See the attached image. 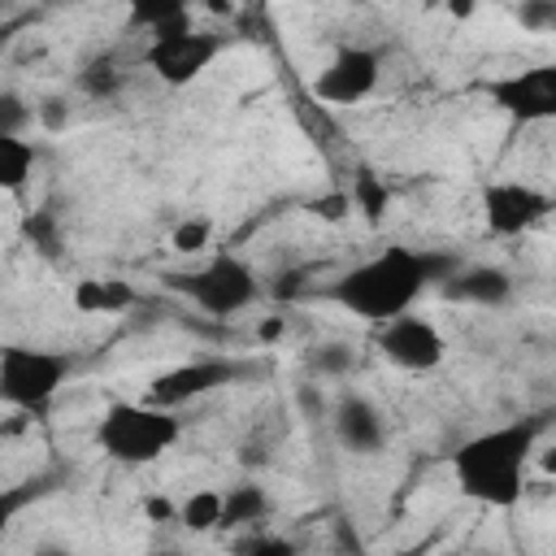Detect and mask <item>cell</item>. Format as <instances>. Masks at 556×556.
<instances>
[{"label": "cell", "mask_w": 556, "mask_h": 556, "mask_svg": "<svg viewBox=\"0 0 556 556\" xmlns=\"http://www.w3.org/2000/svg\"><path fill=\"white\" fill-rule=\"evenodd\" d=\"M456 269V256L434 252V248H408V243H387L369 261L352 265L343 278L330 282V300L348 308L361 321H391L404 317L430 287H439Z\"/></svg>", "instance_id": "cell-1"}, {"label": "cell", "mask_w": 556, "mask_h": 556, "mask_svg": "<svg viewBox=\"0 0 556 556\" xmlns=\"http://www.w3.org/2000/svg\"><path fill=\"white\" fill-rule=\"evenodd\" d=\"M539 430H543L539 417H521L465 439L452 452V478L460 495L482 508H513L526 491V469H530Z\"/></svg>", "instance_id": "cell-2"}, {"label": "cell", "mask_w": 556, "mask_h": 556, "mask_svg": "<svg viewBox=\"0 0 556 556\" xmlns=\"http://www.w3.org/2000/svg\"><path fill=\"white\" fill-rule=\"evenodd\" d=\"M182 439V417L169 408L135 404V400H113L96 417V447L117 460V465H152L161 460L174 443Z\"/></svg>", "instance_id": "cell-3"}, {"label": "cell", "mask_w": 556, "mask_h": 556, "mask_svg": "<svg viewBox=\"0 0 556 556\" xmlns=\"http://www.w3.org/2000/svg\"><path fill=\"white\" fill-rule=\"evenodd\" d=\"M70 369H74V361L65 352L9 343V348H0V400L22 413H43L56 400Z\"/></svg>", "instance_id": "cell-4"}, {"label": "cell", "mask_w": 556, "mask_h": 556, "mask_svg": "<svg viewBox=\"0 0 556 556\" xmlns=\"http://www.w3.org/2000/svg\"><path fill=\"white\" fill-rule=\"evenodd\" d=\"M169 287L182 291L195 308L213 313V317H230V313H243L261 300V278L256 269L235 256V252H217L208 265L191 269V274H169Z\"/></svg>", "instance_id": "cell-5"}, {"label": "cell", "mask_w": 556, "mask_h": 556, "mask_svg": "<svg viewBox=\"0 0 556 556\" xmlns=\"http://www.w3.org/2000/svg\"><path fill=\"white\" fill-rule=\"evenodd\" d=\"M486 96L517 126L547 122V117H556V65L552 61H539V65L513 70L504 78H491L486 83Z\"/></svg>", "instance_id": "cell-6"}, {"label": "cell", "mask_w": 556, "mask_h": 556, "mask_svg": "<svg viewBox=\"0 0 556 556\" xmlns=\"http://www.w3.org/2000/svg\"><path fill=\"white\" fill-rule=\"evenodd\" d=\"M547 213H552V195L530 182L500 178V182L482 187V217H486V230L500 239H517V235L534 230Z\"/></svg>", "instance_id": "cell-7"}, {"label": "cell", "mask_w": 556, "mask_h": 556, "mask_svg": "<svg viewBox=\"0 0 556 556\" xmlns=\"http://www.w3.org/2000/svg\"><path fill=\"white\" fill-rule=\"evenodd\" d=\"M378 348H382V356H387L395 369H408V374H430V369H439V365H443V352H447L443 334H439L426 317H417V313H404V317L382 321V326H378Z\"/></svg>", "instance_id": "cell-8"}, {"label": "cell", "mask_w": 556, "mask_h": 556, "mask_svg": "<svg viewBox=\"0 0 556 556\" xmlns=\"http://www.w3.org/2000/svg\"><path fill=\"white\" fill-rule=\"evenodd\" d=\"M239 374H243V365L222 361V356H213V361H187V365H174V369H165V374L152 378V387H148V404H152V408H169V413H178L182 404H191V400H200V395L226 387V382L239 378Z\"/></svg>", "instance_id": "cell-9"}, {"label": "cell", "mask_w": 556, "mask_h": 556, "mask_svg": "<svg viewBox=\"0 0 556 556\" xmlns=\"http://www.w3.org/2000/svg\"><path fill=\"white\" fill-rule=\"evenodd\" d=\"M217 56V39L187 26V30H169V35H156L148 43V70L169 83V87H187L191 78H200V70Z\"/></svg>", "instance_id": "cell-10"}, {"label": "cell", "mask_w": 556, "mask_h": 556, "mask_svg": "<svg viewBox=\"0 0 556 556\" xmlns=\"http://www.w3.org/2000/svg\"><path fill=\"white\" fill-rule=\"evenodd\" d=\"M374 87H378V52H374V48H356V43L339 48V52L326 61V70L313 78V91H317L326 104H356V100H365Z\"/></svg>", "instance_id": "cell-11"}, {"label": "cell", "mask_w": 556, "mask_h": 556, "mask_svg": "<svg viewBox=\"0 0 556 556\" xmlns=\"http://www.w3.org/2000/svg\"><path fill=\"white\" fill-rule=\"evenodd\" d=\"M330 430L334 443L352 456H374L387 447V421L365 395H339L330 408Z\"/></svg>", "instance_id": "cell-12"}, {"label": "cell", "mask_w": 556, "mask_h": 556, "mask_svg": "<svg viewBox=\"0 0 556 556\" xmlns=\"http://www.w3.org/2000/svg\"><path fill=\"white\" fill-rule=\"evenodd\" d=\"M439 287H443L447 300L478 304V308H495V304H504L513 295V278L500 265H469V269L456 265Z\"/></svg>", "instance_id": "cell-13"}, {"label": "cell", "mask_w": 556, "mask_h": 556, "mask_svg": "<svg viewBox=\"0 0 556 556\" xmlns=\"http://www.w3.org/2000/svg\"><path fill=\"white\" fill-rule=\"evenodd\" d=\"M74 304L83 313H122L126 304H135V291L117 278H83L74 287Z\"/></svg>", "instance_id": "cell-14"}, {"label": "cell", "mask_w": 556, "mask_h": 556, "mask_svg": "<svg viewBox=\"0 0 556 556\" xmlns=\"http://www.w3.org/2000/svg\"><path fill=\"white\" fill-rule=\"evenodd\" d=\"M269 513V495L256 482H243L235 491L222 495V521L217 526H243V521H261Z\"/></svg>", "instance_id": "cell-15"}, {"label": "cell", "mask_w": 556, "mask_h": 556, "mask_svg": "<svg viewBox=\"0 0 556 556\" xmlns=\"http://www.w3.org/2000/svg\"><path fill=\"white\" fill-rule=\"evenodd\" d=\"M35 169V148L26 139H0V191H22Z\"/></svg>", "instance_id": "cell-16"}, {"label": "cell", "mask_w": 556, "mask_h": 556, "mask_svg": "<svg viewBox=\"0 0 556 556\" xmlns=\"http://www.w3.org/2000/svg\"><path fill=\"white\" fill-rule=\"evenodd\" d=\"M22 239L26 243H35L43 256H61V222H56V213L52 208H30L26 217H22Z\"/></svg>", "instance_id": "cell-17"}, {"label": "cell", "mask_w": 556, "mask_h": 556, "mask_svg": "<svg viewBox=\"0 0 556 556\" xmlns=\"http://www.w3.org/2000/svg\"><path fill=\"white\" fill-rule=\"evenodd\" d=\"M130 22L135 26H148L152 30V39L156 35H169V30H187L191 26V17H187V9L182 4H139L135 13H130Z\"/></svg>", "instance_id": "cell-18"}, {"label": "cell", "mask_w": 556, "mask_h": 556, "mask_svg": "<svg viewBox=\"0 0 556 556\" xmlns=\"http://www.w3.org/2000/svg\"><path fill=\"white\" fill-rule=\"evenodd\" d=\"M178 521L187 530H213L222 521V491H195V495H187L182 508H178Z\"/></svg>", "instance_id": "cell-19"}, {"label": "cell", "mask_w": 556, "mask_h": 556, "mask_svg": "<svg viewBox=\"0 0 556 556\" xmlns=\"http://www.w3.org/2000/svg\"><path fill=\"white\" fill-rule=\"evenodd\" d=\"M352 200H356V208H361L369 222H382V213H387V204H391V191L382 187V178H374L369 169H361V174H356V187H352Z\"/></svg>", "instance_id": "cell-20"}, {"label": "cell", "mask_w": 556, "mask_h": 556, "mask_svg": "<svg viewBox=\"0 0 556 556\" xmlns=\"http://www.w3.org/2000/svg\"><path fill=\"white\" fill-rule=\"evenodd\" d=\"M35 122V109L17 91H0V139H22Z\"/></svg>", "instance_id": "cell-21"}, {"label": "cell", "mask_w": 556, "mask_h": 556, "mask_svg": "<svg viewBox=\"0 0 556 556\" xmlns=\"http://www.w3.org/2000/svg\"><path fill=\"white\" fill-rule=\"evenodd\" d=\"M208 239H213V222H204V217H187V222H178V226H174V235H169L174 252H182V256L204 252V248H208Z\"/></svg>", "instance_id": "cell-22"}, {"label": "cell", "mask_w": 556, "mask_h": 556, "mask_svg": "<svg viewBox=\"0 0 556 556\" xmlns=\"http://www.w3.org/2000/svg\"><path fill=\"white\" fill-rule=\"evenodd\" d=\"M308 365H313L317 374L339 378V374H348V369L356 365V356H352V348H348V343H321V348L308 356Z\"/></svg>", "instance_id": "cell-23"}, {"label": "cell", "mask_w": 556, "mask_h": 556, "mask_svg": "<svg viewBox=\"0 0 556 556\" xmlns=\"http://www.w3.org/2000/svg\"><path fill=\"white\" fill-rule=\"evenodd\" d=\"M517 17H521V26L547 30V26H556V4H521Z\"/></svg>", "instance_id": "cell-24"}, {"label": "cell", "mask_w": 556, "mask_h": 556, "mask_svg": "<svg viewBox=\"0 0 556 556\" xmlns=\"http://www.w3.org/2000/svg\"><path fill=\"white\" fill-rule=\"evenodd\" d=\"M30 495H35L30 486H17V491H4V495H0V539H4V530H9V521L17 517V508H22V504H26Z\"/></svg>", "instance_id": "cell-25"}, {"label": "cell", "mask_w": 556, "mask_h": 556, "mask_svg": "<svg viewBox=\"0 0 556 556\" xmlns=\"http://www.w3.org/2000/svg\"><path fill=\"white\" fill-rule=\"evenodd\" d=\"M243 556H300V547H295L291 539L274 534V539H261V543H252Z\"/></svg>", "instance_id": "cell-26"}, {"label": "cell", "mask_w": 556, "mask_h": 556, "mask_svg": "<svg viewBox=\"0 0 556 556\" xmlns=\"http://www.w3.org/2000/svg\"><path fill=\"white\" fill-rule=\"evenodd\" d=\"M30 556H78V552H74L70 543H52V539H48V543H35Z\"/></svg>", "instance_id": "cell-27"}, {"label": "cell", "mask_w": 556, "mask_h": 556, "mask_svg": "<svg viewBox=\"0 0 556 556\" xmlns=\"http://www.w3.org/2000/svg\"><path fill=\"white\" fill-rule=\"evenodd\" d=\"M282 330H287V321H282V317H265V321H261V330H256V334H261V339H265V343H274V339H282Z\"/></svg>", "instance_id": "cell-28"}, {"label": "cell", "mask_w": 556, "mask_h": 556, "mask_svg": "<svg viewBox=\"0 0 556 556\" xmlns=\"http://www.w3.org/2000/svg\"><path fill=\"white\" fill-rule=\"evenodd\" d=\"M443 556H473V552H443Z\"/></svg>", "instance_id": "cell-29"}]
</instances>
